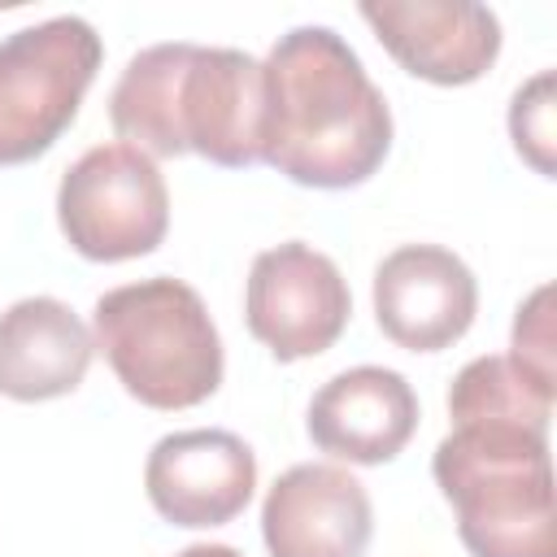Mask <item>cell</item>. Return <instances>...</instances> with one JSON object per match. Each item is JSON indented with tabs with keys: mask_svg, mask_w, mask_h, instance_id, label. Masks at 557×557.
Returning a JSON list of instances; mask_svg holds the SVG:
<instances>
[{
	"mask_svg": "<svg viewBox=\"0 0 557 557\" xmlns=\"http://www.w3.org/2000/svg\"><path fill=\"white\" fill-rule=\"evenodd\" d=\"M261 161L318 191L366 183L392 148V109L331 26L278 35L261 61Z\"/></svg>",
	"mask_w": 557,
	"mask_h": 557,
	"instance_id": "cell-1",
	"label": "cell"
},
{
	"mask_svg": "<svg viewBox=\"0 0 557 557\" xmlns=\"http://www.w3.org/2000/svg\"><path fill=\"white\" fill-rule=\"evenodd\" d=\"M418 431V396L387 366H352L326 379L309 400V440L352 466H383Z\"/></svg>",
	"mask_w": 557,
	"mask_h": 557,
	"instance_id": "cell-12",
	"label": "cell"
},
{
	"mask_svg": "<svg viewBox=\"0 0 557 557\" xmlns=\"http://www.w3.org/2000/svg\"><path fill=\"white\" fill-rule=\"evenodd\" d=\"M448 418L431 474L470 557H557L553 418L518 409H448Z\"/></svg>",
	"mask_w": 557,
	"mask_h": 557,
	"instance_id": "cell-3",
	"label": "cell"
},
{
	"mask_svg": "<svg viewBox=\"0 0 557 557\" xmlns=\"http://www.w3.org/2000/svg\"><path fill=\"white\" fill-rule=\"evenodd\" d=\"M57 222L87 261H135L161 248L170 231V191L157 161L131 144L87 148L57 187Z\"/></svg>",
	"mask_w": 557,
	"mask_h": 557,
	"instance_id": "cell-6",
	"label": "cell"
},
{
	"mask_svg": "<svg viewBox=\"0 0 557 557\" xmlns=\"http://www.w3.org/2000/svg\"><path fill=\"white\" fill-rule=\"evenodd\" d=\"M348 313L352 292L326 252L300 239L257 252L244 287V322L274 361L326 352L344 335Z\"/></svg>",
	"mask_w": 557,
	"mask_h": 557,
	"instance_id": "cell-7",
	"label": "cell"
},
{
	"mask_svg": "<svg viewBox=\"0 0 557 557\" xmlns=\"http://www.w3.org/2000/svg\"><path fill=\"white\" fill-rule=\"evenodd\" d=\"M91 339L126 396L148 409H191L222 387V335L183 278L157 274L104 292L91 309Z\"/></svg>",
	"mask_w": 557,
	"mask_h": 557,
	"instance_id": "cell-4",
	"label": "cell"
},
{
	"mask_svg": "<svg viewBox=\"0 0 557 557\" xmlns=\"http://www.w3.org/2000/svg\"><path fill=\"white\" fill-rule=\"evenodd\" d=\"M553 287L540 283L522 305H518V318H513V361L522 370H531L535 379H548L557 383V370H553Z\"/></svg>",
	"mask_w": 557,
	"mask_h": 557,
	"instance_id": "cell-15",
	"label": "cell"
},
{
	"mask_svg": "<svg viewBox=\"0 0 557 557\" xmlns=\"http://www.w3.org/2000/svg\"><path fill=\"white\" fill-rule=\"evenodd\" d=\"M100 57L96 26L74 13L0 39V165L44 157L74 126Z\"/></svg>",
	"mask_w": 557,
	"mask_h": 557,
	"instance_id": "cell-5",
	"label": "cell"
},
{
	"mask_svg": "<svg viewBox=\"0 0 557 557\" xmlns=\"http://www.w3.org/2000/svg\"><path fill=\"white\" fill-rule=\"evenodd\" d=\"M144 492L174 527H226L257 492L252 448L222 426L161 435L144 461Z\"/></svg>",
	"mask_w": 557,
	"mask_h": 557,
	"instance_id": "cell-8",
	"label": "cell"
},
{
	"mask_svg": "<svg viewBox=\"0 0 557 557\" xmlns=\"http://www.w3.org/2000/svg\"><path fill=\"white\" fill-rule=\"evenodd\" d=\"M109 122L122 144L148 157L196 152L222 170H248L261 161V61L187 39L152 44L113 83Z\"/></svg>",
	"mask_w": 557,
	"mask_h": 557,
	"instance_id": "cell-2",
	"label": "cell"
},
{
	"mask_svg": "<svg viewBox=\"0 0 557 557\" xmlns=\"http://www.w3.org/2000/svg\"><path fill=\"white\" fill-rule=\"evenodd\" d=\"M553 70H540L535 78H527L513 100H509V139L518 148V157L540 174L553 178L557 161H553V144H557V126H553Z\"/></svg>",
	"mask_w": 557,
	"mask_h": 557,
	"instance_id": "cell-14",
	"label": "cell"
},
{
	"mask_svg": "<svg viewBox=\"0 0 557 557\" xmlns=\"http://www.w3.org/2000/svg\"><path fill=\"white\" fill-rule=\"evenodd\" d=\"M174 557H244V553H235L231 544H187V548L174 553Z\"/></svg>",
	"mask_w": 557,
	"mask_h": 557,
	"instance_id": "cell-16",
	"label": "cell"
},
{
	"mask_svg": "<svg viewBox=\"0 0 557 557\" xmlns=\"http://www.w3.org/2000/svg\"><path fill=\"white\" fill-rule=\"evenodd\" d=\"M96 339L57 296H26L0 313V396L39 405L70 396L91 366Z\"/></svg>",
	"mask_w": 557,
	"mask_h": 557,
	"instance_id": "cell-13",
	"label": "cell"
},
{
	"mask_svg": "<svg viewBox=\"0 0 557 557\" xmlns=\"http://www.w3.org/2000/svg\"><path fill=\"white\" fill-rule=\"evenodd\" d=\"M361 17L392 61L435 87H466L500 57V17L470 0H366Z\"/></svg>",
	"mask_w": 557,
	"mask_h": 557,
	"instance_id": "cell-9",
	"label": "cell"
},
{
	"mask_svg": "<svg viewBox=\"0 0 557 557\" xmlns=\"http://www.w3.org/2000/svg\"><path fill=\"white\" fill-rule=\"evenodd\" d=\"M374 509L361 479L331 461H300L274 479L261 500V540L270 557H366Z\"/></svg>",
	"mask_w": 557,
	"mask_h": 557,
	"instance_id": "cell-11",
	"label": "cell"
},
{
	"mask_svg": "<svg viewBox=\"0 0 557 557\" xmlns=\"http://www.w3.org/2000/svg\"><path fill=\"white\" fill-rule=\"evenodd\" d=\"M479 309L470 265L440 244H400L374 270L379 331L409 352L453 348Z\"/></svg>",
	"mask_w": 557,
	"mask_h": 557,
	"instance_id": "cell-10",
	"label": "cell"
}]
</instances>
